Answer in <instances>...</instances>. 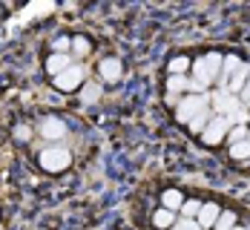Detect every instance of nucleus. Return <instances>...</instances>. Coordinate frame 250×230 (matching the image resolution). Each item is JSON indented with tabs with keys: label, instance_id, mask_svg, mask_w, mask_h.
I'll return each mask as SVG.
<instances>
[{
	"label": "nucleus",
	"instance_id": "obj_1",
	"mask_svg": "<svg viewBox=\"0 0 250 230\" xmlns=\"http://www.w3.org/2000/svg\"><path fill=\"white\" fill-rule=\"evenodd\" d=\"M204 106H210V92H204V95H187V98H181L178 106H175V118L184 121V124H190Z\"/></svg>",
	"mask_w": 250,
	"mask_h": 230
},
{
	"label": "nucleus",
	"instance_id": "obj_2",
	"mask_svg": "<svg viewBox=\"0 0 250 230\" xmlns=\"http://www.w3.org/2000/svg\"><path fill=\"white\" fill-rule=\"evenodd\" d=\"M210 101H213V112L216 115H236L245 104L239 95H233V92H225V89H219V92H210Z\"/></svg>",
	"mask_w": 250,
	"mask_h": 230
},
{
	"label": "nucleus",
	"instance_id": "obj_3",
	"mask_svg": "<svg viewBox=\"0 0 250 230\" xmlns=\"http://www.w3.org/2000/svg\"><path fill=\"white\" fill-rule=\"evenodd\" d=\"M69 161H72V155H69V150H63V147H49V150L41 153V167H43L46 173H61V170H66Z\"/></svg>",
	"mask_w": 250,
	"mask_h": 230
},
{
	"label": "nucleus",
	"instance_id": "obj_4",
	"mask_svg": "<svg viewBox=\"0 0 250 230\" xmlns=\"http://www.w3.org/2000/svg\"><path fill=\"white\" fill-rule=\"evenodd\" d=\"M233 127H236V124H233V118H225V115H213V121H210V124L204 127V132H201V141L213 147V144H219V141H222V138H225V135H227V132H230Z\"/></svg>",
	"mask_w": 250,
	"mask_h": 230
},
{
	"label": "nucleus",
	"instance_id": "obj_5",
	"mask_svg": "<svg viewBox=\"0 0 250 230\" xmlns=\"http://www.w3.org/2000/svg\"><path fill=\"white\" fill-rule=\"evenodd\" d=\"M81 81H83V69H81V66H69L66 72L55 75V86H58L61 92H72V89L81 86Z\"/></svg>",
	"mask_w": 250,
	"mask_h": 230
},
{
	"label": "nucleus",
	"instance_id": "obj_6",
	"mask_svg": "<svg viewBox=\"0 0 250 230\" xmlns=\"http://www.w3.org/2000/svg\"><path fill=\"white\" fill-rule=\"evenodd\" d=\"M242 69V61H239V55H225V61H222V75H219V86L227 92V86H230V78L236 75Z\"/></svg>",
	"mask_w": 250,
	"mask_h": 230
},
{
	"label": "nucleus",
	"instance_id": "obj_7",
	"mask_svg": "<svg viewBox=\"0 0 250 230\" xmlns=\"http://www.w3.org/2000/svg\"><path fill=\"white\" fill-rule=\"evenodd\" d=\"M219 216H222V207L213 205V202H207V205H201L199 219H196V222L201 225V230H210L216 222H219Z\"/></svg>",
	"mask_w": 250,
	"mask_h": 230
},
{
	"label": "nucleus",
	"instance_id": "obj_8",
	"mask_svg": "<svg viewBox=\"0 0 250 230\" xmlns=\"http://www.w3.org/2000/svg\"><path fill=\"white\" fill-rule=\"evenodd\" d=\"M41 132H43V138H63L66 135V124L61 118H43Z\"/></svg>",
	"mask_w": 250,
	"mask_h": 230
},
{
	"label": "nucleus",
	"instance_id": "obj_9",
	"mask_svg": "<svg viewBox=\"0 0 250 230\" xmlns=\"http://www.w3.org/2000/svg\"><path fill=\"white\" fill-rule=\"evenodd\" d=\"M98 69H101V78L104 81H118L121 78V61L118 58H104Z\"/></svg>",
	"mask_w": 250,
	"mask_h": 230
},
{
	"label": "nucleus",
	"instance_id": "obj_10",
	"mask_svg": "<svg viewBox=\"0 0 250 230\" xmlns=\"http://www.w3.org/2000/svg\"><path fill=\"white\" fill-rule=\"evenodd\" d=\"M69 66H75L69 55H58V52H55V55H52L49 61H46V69H49L52 75H61V72H66Z\"/></svg>",
	"mask_w": 250,
	"mask_h": 230
},
{
	"label": "nucleus",
	"instance_id": "obj_11",
	"mask_svg": "<svg viewBox=\"0 0 250 230\" xmlns=\"http://www.w3.org/2000/svg\"><path fill=\"white\" fill-rule=\"evenodd\" d=\"M222 61H225V55H219V52L204 55V69H207V75L213 81H219V75H222Z\"/></svg>",
	"mask_w": 250,
	"mask_h": 230
},
{
	"label": "nucleus",
	"instance_id": "obj_12",
	"mask_svg": "<svg viewBox=\"0 0 250 230\" xmlns=\"http://www.w3.org/2000/svg\"><path fill=\"white\" fill-rule=\"evenodd\" d=\"M213 115H216V112H213V106H204L199 115H196V118H193V121L187 124V127L193 129V132H199V135H201V132H204V127H207V124L213 121Z\"/></svg>",
	"mask_w": 250,
	"mask_h": 230
},
{
	"label": "nucleus",
	"instance_id": "obj_13",
	"mask_svg": "<svg viewBox=\"0 0 250 230\" xmlns=\"http://www.w3.org/2000/svg\"><path fill=\"white\" fill-rule=\"evenodd\" d=\"M248 78H250V66H248V63H242V69L230 78L227 92H242V89H245V84H248Z\"/></svg>",
	"mask_w": 250,
	"mask_h": 230
},
{
	"label": "nucleus",
	"instance_id": "obj_14",
	"mask_svg": "<svg viewBox=\"0 0 250 230\" xmlns=\"http://www.w3.org/2000/svg\"><path fill=\"white\" fill-rule=\"evenodd\" d=\"M152 225H155V228H173V225H175V213H173V210H167V207L155 210Z\"/></svg>",
	"mask_w": 250,
	"mask_h": 230
},
{
	"label": "nucleus",
	"instance_id": "obj_15",
	"mask_svg": "<svg viewBox=\"0 0 250 230\" xmlns=\"http://www.w3.org/2000/svg\"><path fill=\"white\" fill-rule=\"evenodd\" d=\"M161 202H164V207H167V210H181V205H184V199H181V193H178V190H167V193H164V196H161Z\"/></svg>",
	"mask_w": 250,
	"mask_h": 230
},
{
	"label": "nucleus",
	"instance_id": "obj_16",
	"mask_svg": "<svg viewBox=\"0 0 250 230\" xmlns=\"http://www.w3.org/2000/svg\"><path fill=\"white\" fill-rule=\"evenodd\" d=\"M187 86H190V81H187L184 75H170V81H167V89H170V95H173V98L178 95V92H184Z\"/></svg>",
	"mask_w": 250,
	"mask_h": 230
},
{
	"label": "nucleus",
	"instance_id": "obj_17",
	"mask_svg": "<svg viewBox=\"0 0 250 230\" xmlns=\"http://www.w3.org/2000/svg\"><path fill=\"white\" fill-rule=\"evenodd\" d=\"M98 95H101L98 84H86V86L81 89V101H83V104H95V101H98Z\"/></svg>",
	"mask_w": 250,
	"mask_h": 230
},
{
	"label": "nucleus",
	"instance_id": "obj_18",
	"mask_svg": "<svg viewBox=\"0 0 250 230\" xmlns=\"http://www.w3.org/2000/svg\"><path fill=\"white\" fill-rule=\"evenodd\" d=\"M199 210H201V202L190 199V202L181 205V219H199Z\"/></svg>",
	"mask_w": 250,
	"mask_h": 230
},
{
	"label": "nucleus",
	"instance_id": "obj_19",
	"mask_svg": "<svg viewBox=\"0 0 250 230\" xmlns=\"http://www.w3.org/2000/svg\"><path fill=\"white\" fill-rule=\"evenodd\" d=\"M233 228H236V213H230V210L222 213V216H219V222L213 225V230H233Z\"/></svg>",
	"mask_w": 250,
	"mask_h": 230
},
{
	"label": "nucleus",
	"instance_id": "obj_20",
	"mask_svg": "<svg viewBox=\"0 0 250 230\" xmlns=\"http://www.w3.org/2000/svg\"><path fill=\"white\" fill-rule=\"evenodd\" d=\"M230 155L239 158V161H242V158H250V138L239 141V144H233V147H230Z\"/></svg>",
	"mask_w": 250,
	"mask_h": 230
},
{
	"label": "nucleus",
	"instance_id": "obj_21",
	"mask_svg": "<svg viewBox=\"0 0 250 230\" xmlns=\"http://www.w3.org/2000/svg\"><path fill=\"white\" fill-rule=\"evenodd\" d=\"M187 69H190V61H187L184 55H181V58H173V61H170V75H184Z\"/></svg>",
	"mask_w": 250,
	"mask_h": 230
},
{
	"label": "nucleus",
	"instance_id": "obj_22",
	"mask_svg": "<svg viewBox=\"0 0 250 230\" xmlns=\"http://www.w3.org/2000/svg\"><path fill=\"white\" fill-rule=\"evenodd\" d=\"M245 138H248V127H242V124L227 132V141H230V144H239V141H245Z\"/></svg>",
	"mask_w": 250,
	"mask_h": 230
},
{
	"label": "nucleus",
	"instance_id": "obj_23",
	"mask_svg": "<svg viewBox=\"0 0 250 230\" xmlns=\"http://www.w3.org/2000/svg\"><path fill=\"white\" fill-rule=\"evenodd\" d=\"M72 49H75V55H89V41L86 38H72Z\"/></svg>",
	"mask_w": 250,
	"mask_h": 230
},
{
	"label": "nucleus",
	"instance_id": "obj_24",
	"mask_svg": "<svg viewBox=\"0 0 250 230\" xmlns=\"http://www.w3.org/2000/svg\"><path fill=\"white\" fill-rule=\"evenodd\" d=\"M69 46H72V38H58L55 41V49H58V55H69Z\"/></svg>",
	"mask_w": 250,
	"mask_h": 230
},
{
	"label": "nucleus",
	"instance_id": "obj_25",
	"mask_svg": "<svg viewBox=\"0 0 250 230\" xmlns=\"http://www.w3.org/2000/svg\"><path fill=\"white\" fill-rule=\"evenodd\" d=\"M15 135H18L21 141H29V135H32V129H29V127H18V129H15Z\"/></svg>",
	"mask_w": 250,
	"mask_h": 230
},
{
	"label": "nucleus",
	"instance_id": "obj_26",
	"mask_svg": "<svg viewBox=\"0 0 250 230\" xmlns=\"http://www.w3.org/2000/svg\"><path fill=\"white\" fill-rule=\"evenodd\" d=\"M242 104H250V78H248V84H245V89H242Z\"/></svg>",
	"mask_w": 250,
	"mask_h": 230
},
{
	"label": "nucleus",
	"instance_id": "obj_27",
	"mask_svg": "<svg viewBox=\"0 0 250 230\" xmlns=\"http://www.w3.org/2000/svg\"><path fill=\"white\" fill-rule=\"evenodd\" d=\"M170 230H187V228H181V225H178V222H175V225H173V228H170Z\"/></svg>",
	"mask_w": 250,
	"mask_h": 230
},
{
	"label": "nucleus",
	"instance_id": "obj_28",
	"mask_svg": "<svg viewBox=\"0 0 250 230\" xmlns=\"http://www.w3.org/2000/svg\"><path fill=\"white\" fill-rule=\"evenodd\" d=\"M233 230H245V228H233Z\"/></svg>",
	"mask_w": 250,
	"mask_h": 230
},
{
	"label": "nucleus",
	"instance_id": "obj_29",
	"mask_svg": "<svg viewBox=\"0 0 250 230\" xmlns=\"http://www.w3.org/2000/svg\"><path fill=\"white\" fill-rule=\"evenodd\" d=\"M248 106H250V104H248Z\"/></svg>",
	"mask_w": 250,
	"mask_h": 230
}]
</instances>
